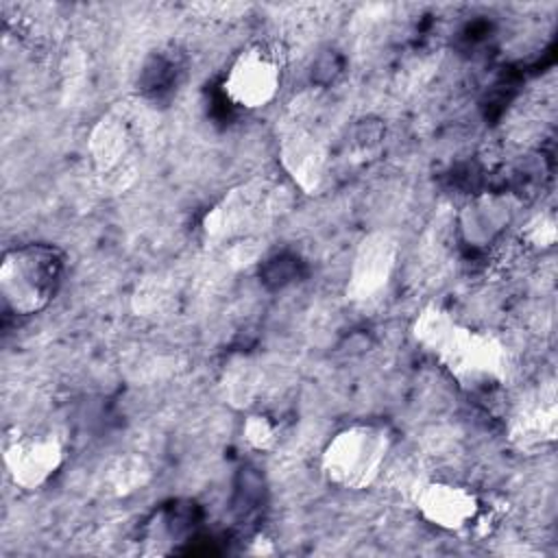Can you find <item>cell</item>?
Returning <instances> with one entry per match:
<instances>
[{
  "label": "cell",
  "mask_w": 558,
  "mask_h": 558,
  "mask_svg": "<svg viewBox=\"0 0 558 558\" xmlns=\"http://www.w3.org/2000/svg\"><path fill=\"white\" fill-rule=\"evenodd\" d=\"M65 460V445L52 432H15L4 442V469L9 480L22 490L46 486Z\"/></svg>",
  "instance_id": "52a82bcc"
},
{
  "label": "cell",
  "mask_w": 558,
  "mask_h": 558,
  "mask_svg": "<svg viewBox=\"0 0 558 558\" xmlns=\"http://www.w3.org/2000/svg\"><path fill=\"white\" fill-rule=\"evenodd\" d=\"M414 506L418 514L447 532L469 527L480 514V499L473 490L451 482H425L416 495Z\"/></svg>",
  "instance_id": "30bf717a"
},
{
  "label": "cell",
  "mask_w": 558,
  "mask_h": 558,
  "mask_svg": "<svg viewBox=\"0 0 558 558\" xmlns=\"http://www.w3.org/2000/svg\"><path fill=\"white\" fill-rule=\"evenodd\" d=\"M558 408L554 388H541L519 401L508 421V438L523 451H536L556 440Z\"/></svg>",
  "instance_id": "8fae6325"
},
{
  "label": "cell",
  "mask_w": 558,
  "mask_h": 558,
  "mask_svg": "<svg viewBox=\"0 0 558 558\" xmlns=\"http://www.w3.org/2000/svg\"><path fill=\"white\" fill-rule=\"evenodd\" d=\"M414 340L469 390H486L508 379V351L504 342L482 329H471L447 310L429 305L412 325Z\"/></svg>",
  "instance_id": "6da1fadb"
},
{
  "label": "cell",
  "mask_w": 558,
  "mask_h": 558,
  "mask_svg": "<svg viewBox=\"0 0 558 558\" xmlns=\"http://www.w3.org/2000/svg\"><path fill=\"white\" fill-rule=\"evenodd\" d=\"M392 434L381 423H353L336 432L320 453L325 480L344 490H364L381 475Z\"/></svg>",
  "instance_id": "3957f363"
},
{
  "label": "cell",
  "mask_w": 558,
  "mask_h": 558,
  "mask_svg": "<svg viewBox=\"0 0 558 558\" xmlns=\"http://www.w3.org/2000/svg\"><path fill=\"white\" fill-rule=\"evenodd\" d=\"M279 187L255 179L229 190L203 218L205 238L214 244L235 242L264 229L277 214Z\"/></svg>",
  "instance_id": "277c9868"
},
{
  "label": "cell",
  "mask_w": 558,
  "mask_h": 558,
  "mask_svg": "<svg viewBox=\"0 0 558 558\" xmlns=\"http://www.w3.org/2000/svg\"><path fill=\"white\" fill-rule=\"evenodd\" d=\"M65 270V253L48 242H26L4 251L0 262V299L7 312L33 316L57 296Z\"/></svg>",
  "instance_id": "7a4b0ae2"
},
{
  "label": "cell",
  "mask_w": 558,
  "mask_h": 558,
  "mask_svg": "<svg viewBox=\"0 0 558 558\" xmlns=\"http://www.w3.org/2000/svg\"><path fill=\"white\" fill-rule=\"evenodd\" d=\"M399 257L397 240L386 231H373L357 244L349 275L347 299L353 303H373L388 288Z\"/></svg>",
  "instance_id": "9c48e42d"
},
{
  "label": "cell",
  "mask_w": 558,
  "mask_h": 558,
  "mask_svg": "<svg viewBox=\"0 0 558 558\" xmlns=\"http://www.w3.org/2000/svg\"><path fill=\"white\" fill-rule=\"evenodd\" d=\"M279 159L290 179L307 194H314L325 181L329 146L320 129L305 120V116L292 113L279 137Z\"/></svg>",
  "instance_id": "ba28073f"
},
{
  "label": "cell",
  "mask_w": 558,
  "mask_h": 558,
  "mask_svg": "<svg viewBox=\"0 0 558 558\" xmlns=\"http://www.w3.org/2000/svg\"><path fill=\"white\" fill-rule=\"evenodd\" d=\"M242 438L257 451H268L277 442V425L266 414H251L244 421Z\"/></svg>",
  "instance_id": "4fadbf2b"
},
{
  "label": "cell",
  "mask_w": 558,
  "mask_h": 558,
  "mask_svg": "<svg viewBox=\"0 0 558 558\" xmlns=\"http://www.w3.org/2000/svg\"><path fill=\"white\" fill-rule=\"evenodd\" d=\"M283 83L281 52L264 41L244 46L229 63L222 92L240 109L257 111L268 107Z\"/></svg>",
  "instance_id": "8992f818"
},
{
  "label": "cell",
  "mask_w": 558,
  "mask_h": 558,
  "mask_svg": "<svg viewBox=\"0 0 558 558\" xmlns=\"http://www.w3.org/2000/svg\"><path fill=\"white\" fill-rule=\"evenodd\" d=\"M153 471L142 456H120L102 469V490L116 497H124L146 486Z\"/></svg>",
  "instance_id": "7c38bea8"
},
{
  "label": "cell",
  "mask_w": 558,
  "mask_h": 558,
  "mask_svg": "<svg viewBox=\"0 0 558 558\" xmlns=\"http://www.w3.org/2000/svg\"><path fill=\"white\" fill-rule=\"evenodd\" d=\"M87 155L98 181L111 192H124L140 174V137L116 111L105 113L89 131Z\"/></svg>",
  "instance_id": "5b68a950"
}]
</instances>
